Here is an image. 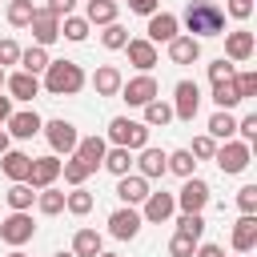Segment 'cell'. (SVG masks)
Masks as SVG:
<instances>
[{"label": "cell", "mask_w": 257, "mask_h": 257, "mask_svg": "<svg viewBox=\"0 0 257 257\" xmlns=\"http://www.w3.org/2000/svg\"><path fill=\"white\" fill-rule=\"evenodd\" d=\"M193 165H197V161H193L189 149H177L173 157H165V169H173V173H181V177H193Z\"/></svg>", "instance_id": "25"}, {"label": "cell", "mask_w": 257, "mask_h": 257, "mask_svg": "<svg viewBox=\"0 0 257 257\" xmlns=\"http://www.w3.org/2000/svg\"><path fill=\"white\" fill-rule=\"evenodd\" d=\"M84 173H88V165H84V161H68V165H64V177H68L72 185H76V181H84Z\"/></svg>", "instance_id": "45"}, {"label": "cell", "mask_w": 257, "mask_h": 257, "mask_svg": "<svg viewBox=\"0 0 257 257\" xmlns=\"http://www.w3.org/2000/svg\"><path fill=\"white\" fill-rule=\"evenodd\" d=\"M128 56H133V64H137V68H153V64H157L153 44H145V40H133V44H128Z\"/></svg>", "instance_id": "23"}, {"label": "cell", "mask_w": 257, "mask_h": 257, "mask_svg": "<svg viewBox=\"0 0 257 257\" xmlns=\"http://www.w3.org/2000/svg\"><path fill=\"white\" fill-rule=\"evenodd\" d=\"M217 165H221V173H241L249 165V149L245 145H225L217 153Z\"/></svg>", "instance_id": "8"}, {"label": "cell", "mask_w": 257, "mask_h": 257, "mask_svg": "<svg viewBox=\"0 0 257 257\" xmlns=\"http://www.w3.org/2000/svg\"><path fill=\"white\" fill-rule=\"evenodd\" d=\"M40 209H44V213H60V209H64V193H44V197H40Z\"/></svg>", "instance_id": "44"}, {"label": "cell", "mask_w": 257, "mask_h": 257, "mask_svg": "<svg viewBox=\"0 0 257 257\" xmlns=\"http://www.w3.org/2000/svg\"><path fill=\"white\" fill-rule=\"evenodd\" d=\"M209 133H213V137H225V141H229V137L237 133V120L229 116V108H221V112H217V116L209 120Z\"/></svg>", "instance_id": "26"}, {"label": "cell", "mask_w": 257, "mask_h": 257, "mask_svg": "<svg viewBox=\"0 0 257 257\" xmlns=\"http://www.w3.org/2000/svg\"><path fill=\"white\" fill-rule=\"evenodd\" d=\"M177 225H181V233H185V237H193V241H201V233H205V221H201V213H185Z\"/></svg>", "instance_id": "33"}, {"label": "cell", "mask_w": 257, "mask_h": 257, "mask_svg": "<svg viewBox=\"0 0 257 257\" xmlns=\"http://www.w3.org/2000/svg\"><path fill=\"white\" fill-rule=\"evenodd\" d=\"M229 12H233L237 20H245V16L253 12V4H249V0H229Z\"/></svg>", "instance_id": "48"}, {"label": "cell", "mask_w": 257, "mask_h": 257, "mask_svg": "<svg viewBox=\"0 0 257 257\" xmlns=\"http://www.w3.org/2000/svg\"><path fill=\"white\" fill-rule=\"evenodd\" d=\"M8 88H12V96H16V100H32L40 84H36V76H32V72H16V76L8 80Z\"/></svg>", "instance_id": "19"}, {"label": "cell", "mask_w": 257, "mask_h": 257, "mask_svg": "<svg viewBox=\"0 0 257 257\" xmlns=\"http://www.w3.org/2000/svg\"><path fill=\"white\" fill-rule=\"evenodd\" d=\"M197 104H201V88L193 80H181L177 84V116L181 120H193L197 116Z\"/></svg>", "instance_id": "4"}, {"label": "cell", "mask_w": 257, "mask_h": 257, "mask_svg": "<svg viewBox=\"0 0 257 257\" xmlns=\"http://www.w3.org/2000/svg\"><path fill=\"white\" fill-rule=\"evenodd\" d=\"M8 124H12L16 137H36V133H40V116H36V112H16Z\"/></svg>", "instance_id": "20"}, {"label": "cell", "mask_w": 257, "mask_h": 257, "mask_svg": "<svg viewBox=\"0 0 257 257\" xmlns=\"http://www.w3.org/2000/svg\"><path fill=\"white\" fill-rule=\"evenodd\" d=\"M20 60H24V72H32V76H36L40 68H48V56H44V48H28Z\"/></svg>", "instance_id": "35"}, {"label": "cell", "mask_w": 257, "mask_h": 257, "mask_svg": "<svg viewBox=\"0 0 257 257\" xmlns=\"http://www.w3.org/2000/svg\"><path fill=\"white\" fill-rule=\"evenodd\" d=\"M64 36H68V40H84V36H88V24L76 20V16H68V20H64Z\"/></svg>", "instance_id": "39"}, {"label": "cell", "mask_w": 257, "mask_h": 257, "mask_svg": "<svg viewBox=\"0 0 257 257\" xmlns=\"http://www.w3.org/2000/svg\"><path fill=\"white\" fill-rule=\"evenodd\" d=\"M153 96H157V80L153 76H137V80L124 84V100L128 104H149Z\"/></svg>", "instance_id": "7"}, {"label": "cell", "mask_w": 257, "mask_h": 257, "mask_svg": "<svg viewBox=\"0 0 257 257\" xmlns=\"http://www.w3.org/2000/svg\"><path fill=\"white\" fill-rule=\"evenodd\" d=\"M0 84H4V72H0Z\"/></svg>", "instance_id": "56"}, {"label": "cell", "mask_w": 257, "mask_h": 257, "mask_svg": "<svg viewBox=\"0 0 257 257\" xmlns=\"http://www.w3.org/2000/svg\"><path fill=\"white\" fill-rule=\"evenodd\" d=\"M80 84H84V76H80V68H76L72 60H56V64H48V92L64 96V92H76Z\"/></svg>", "instance_id": "2"}, {"label": "cell", "mask_w": 257, "mask_h": 257, "mask_svg": "<svg viewBox=\"0 0 257 257\" xmlns=\"http://www.w3.org/2000/svg\"><path fill=\"white\" fill-rule=\"evenodd\" d=\"M237 205H241V213H253V209H257V185H245V189L237 193Z\"/></svg>", "instance_id": "40"}, {"label": "cell", "mask_w": 257, "mask_h": 257, "mask_svg": "<svg viewBox=\"0 0 257 257\" xmlns=\"http://www.w3.org/2000/svg\"><path fill=\"white\" fill-rule=\"evenodd\" d=\"M104 44H108V48H124V44H128L124 28H120V24H108V32H104Z\"/></svg>", "instance_id": "42"}, {"label": "cell", "mask_w": 257, "mask_h": 257, "mask_svg": "<svg viewBox=\"0 0 257 257\" xmlns=\"http://www.w3.org/2000/svg\"><path fill=\"white\" fill-rule=\"evenodd\" d=\"M173 36H177V16L161 12L149 20V40H173Z\"/></svg>", "instance_id": "17"}, {"label": "cell", "mask_w": 257, "mask_h": 257, "mask_svg": "<svg viewBox=\"0 0 257 257\" xmlns=\"http://www.w3.org/2000/svg\"><path fill=\"white\" fill-rule=\"evenodd\" d=\"M237 128H241V133H245V137L253 141V137H257V112H249V116H245V120H241Z\"/></svg>", "instance_id": "49"}, {"label": "cell", "mask_w": 257, "mask_h": 257, "mask_svg": "<svg viewBox=\"0 0 257 257\" xmlns=\"http://www.w3.org/2000/svg\"><path fill=\"white\" fill-rule=\"evenodd\" d=\"M169 213H173V197H169V193H153V197H149L145 217H149V221H165Z\"/></svg>", "instance_id": "22"}, {"label": "cell", "mask_w": 257, "mask_h": 257, "mask_svg": "<svg viewBox=\"0 0 257 257\" xmlns=\"http://www.w3.org/2000/svg\"><path fill=\"white\" fill-rule=\"evenodd\" d=\"M145 120H149V124H169V120H173V108L161 104V100H149V104H145Z\"/></svg>", "instance_id": "30"}, {"label": "cell", "mask_w": 257, "mask_h": 257, "mask_svg": "<svg viewBox=\"0 0 257 257\" xmlns=\"http://www.w3.org/2000/svg\"><path fill=\"white\" fill-rule=\"evenodd\" d=\"M116 197H120V201H128V205H137V201H145V197H149V189H145V181H141V177H120Z\"/></svg>", "instance_id": "18"}, {"label": "cell", "mask_w": 257, "mask_h": 257, "mask_svg": "<svg viewBox=\"0 0 257 257\" xmlns=\"http://www.w3.org/2000/svg\"><path fill=\"white\" fill-rule=\"evenodd\" d=\"M12 257H24V253H12Z\"/></svg>", "instance_id": "57"}, {"label": "cell", "mask_w": 257, "mask_h": 257, "mask_svg": "<svg viewBox=\"0 0 257 257\" xmlns=\"http://www.w3.org/2000/svg\"><path fill=\"white\" fill-rule=\"evenodd\" d=\"M0 120H8V100L0 96Z\"/></svg>", "instance_id": "53"}, {"label": "cell", "mask_w": 257, "mask_h": 257, "mask_svg": "<svg viewBox=\"0 0 257 257\" xmlns=\"http://www.w3.org/2000/svg\"><path fill=\"white\" fill-rule=\"evenodd\" d=\"M76 253H80V257H100V237H96L92 229H80V233H76Z\"/></svg>", "instance_id": "28"}, {"label": "cell", "mask_w": 257, "mask_h": 257, "mask_svg": "<svg viewBox=\"0 0 257 257\" xmlns=\"http://www.w3.org/2000/svg\"><path fill=\"white\" fill-rule=\"evenodd\" d=\"M108 225H112V237H137V229H141V217H137L133 209H116V213L108 217Z\"/></svg>", "instance_id": "11"}, {"label": "cell", "mask_w": 257, "mask_h": 257, "mask_svg": "<svg viewBox=\"0 0 257 257\" xmlns=\"http://www.w3.org/2000/svg\"><path fill=\"white\" fill-rule=\"evenodd\" d=\"M193 245H197V241H193V237H185V233H177V237H173V245H169V249H173V257H193Z\"/></svg>", "instance_id": "41"}, {"label": "cell", "mask_w": 257, "mask_h": 257, "mask_svg": "<svg viewBox=\"0 0 257 257\" xmlns=\"http://www.w3.org/2000/svg\"><path fill=\"white\" fill-rule=\"evenodd\" d=\"M76 161H84L88 169H96L104 161V141L100 137H88V141H76Z\"/></svg>", "instance_id": "14"}, {"label": "cell", "mask_w": 257, "mask_h": 257, "mask_svg": "<svg viewBox=\"0 0 257 257\" xmlns=\"http://www.w3.org/2000/svg\"><path fill=\"white\" fill-rule=\"evenodd\" d=\"M0 233H4V241L20 245V241H28V237H32V221H28V217H24L20 209H16V213H12V217H8L4 225H0Z\"/></svg>", "instance_id": "9"}, {"label": "cell", "mask_w": 257, "mask_h": 257, "mask_svg": "<svg viewBox=\"0 0 257 257\" xmlns=\"http://www.w3.org/2000/svg\"><path fill=\"white\" fill-rule=\"evenodd\" d=\"M8 205H12V209H28V205H32V189H28V185H12Z\"/></svg>", "instance_id": "37"}, {"label": "cell", "mask_w": 257, "mask_h": 257, "mask_svg": "<svg viewBox=\"0 0 257 257\" xmlns=\"http://www.w3.org/2000/svg\"><path fill=\"white\" fill-rule=\"evenodd\" d=\"M28 169H32V157H24V153H8V157H4V173H8L12 181H24Z\"/></svg>", "instance_id": "21"}, {"label": "cell", "mask_w": 257, "mask_h": 257, "mask_svg": "<svg viewBox=\"0 0 257 257\" xmlns=\"http://www.w3.org/2000/svg\"><path fill=\"white\" fill-rule=\"evenodd\" d=\"M4 149H8V137H4V133H0V153H4Z\"/></svg>", "instance_id": "54"}, {"label": "cell", "mask_w": 257, "mask_h": 257, "mask_svg": "<svg viewBox=\"0 0 257 257\" xmlns=\"http://www.w3.org/2000/svg\"><path fill=\"white\" fill-rule=\"evenodd\" d=\"M185 24H189V32H197V36H221V28H225V12H221L213 0H189V8H185Z\"/></svg>", "instance_id": "1"}, {"label": "cell", "mask_w": 257, "mask_h": 257, "mask_svg": "<svg viewBox=\"0 0 257 257\" xmlns=\"http://www.w3.org/2000/svg\"><path fill=\"white\" fill-rule=\"evenodd\" d=\"M32 28H36V40H40V44H52V40L60 36V28H56V16H52V12H32Z\"/></svg>", "instance_id": "15"}, {"label": "cell", "mask_w": 257, "mask_h": 257, "mask_svg": "<svg viewBox=\"0 0 257 257\" xmlns=\"http://www.w3.org/2000/svg\"><path fill=\"white\" fill-rule=\"evenodd\" d=\"M169 56H173L177 64H193V60L201 56V40H197V36H173V40H169Z\"/></svg>", "instance_id": "6"}, {"label": "cell", "mask_w": 257, "mask_h": 257, "mask_svg": "<svg viewBox=\"0 0 257 257\" xmlns=\"http://www.w3.org/2000/svg\"><path fill=\"white\" fill-rule=\"evenodd\" d=\"M108 128H112V141L120 149H145V141H149V128L137 124V120H128V116H116Z\"/></svg>", "instance_id": "3"}, {"label": "cell", "mask_w": 257, "mask_h": 257, "mask_svg": "<svg viewBox=\"0 0 257 257\" xmlns=\"http://www.w3.org/2000/svg\"><path fill=\"white\" fill-rule=\"evenodd\" d=\"M56 257H72V253H56Z\"/></svg>", "instance_id": "55"}, {"label": "cell", "mask_w": 257, "mask_h": 257, "mask_svg": "<svg viewBox=\"0 0 257 257\" xmlns=\"http://www.w3.org/2000/svg\"><path fill=\"white\" fill-rule=\"evenodd\" d=\"M112 16H116L112 0H92V4H88V20H96V24H112Z\"/></svg>", "instance_id": "29"}, {"label": "cell", "mask_w": 257, "mask_h": 257, "mask_svg": "<svg viewBox=\"0 0 257 257\" xmlns=\"http://www.w3.org/2000/svg\"><path fill=\"white\" fill-rule=\"evenodd\" d=\"M253 245H257V221H253V213H245V217L237 221V229H233V249L249 253Z\"/></svg>", "instance_id": "10"}, {"label": "cell", "mask_w": 257, "mask_h": 257, "mask_svg": "<svg viewBox=\"0 0 257 257\" xmlns=\"http://www.w3.org/2000/svg\"><path fill=\"white\" fill-rule=\"evenodd\" d=\"M233 84H237L241 100H249V96L257 92V76H253V72H241V76H233Z\"/></svg>", "instance_id": "38"}, {"label": "cell", "mask_w": 257, "mask_h": 257, "mask_svg": "<svg viewBox=\"0 0 257 257\" xmlns=\"http://www.w3.org/2000/svg\"><path fill=\"white\" fill-rule=\"evenodd\" d=\"M209 76H213V84H221V80H233L237 72H233V64L221 56V60H213V64H209Z\"/></svg>", "instance_id": "36"}, {"label": "cell", "mask_w": 257, "mask_h": 257, "mask_svg": "<svg viewBox=\"0 0 257 257\" xmlns=\"http://www.w3.org/2000/svg\"><path fill=\"white\" fill-rule=\"evenodd\" d=\"M213 100H217L221 108H233V104H241V92H237L233 80H221V84H213Z\"/></svg>", "instance_id": "24"}, {"label": "cell", "mask_w": 257, "mask_h": 257, "mask_svg": "<svg viewBox=\"0 0 257 257\" xmlns=\"http://www.w3.org/2000/svg\"><path fill=\"white\" fill-rule=\"evenodd\" d=\"M128 8H133V12H145V16H153L157 0H128Z\"/></svg>", "instance_id": "51"}, {"label": "cell", "mask_w": 257, "mask_h": 257, "mask_svg": "<svg viewBox=\"0 0 257 257\" xmlns=\"http://www.w3.org/2000/svg\"><path fill=\"white\" fill-rule=\"evenodd\" d=\"M32 12H36L32 0H16V4L8 8V20H12V24H32Z\"/></svg>", "instance_id": "34"}, {"label": "cell", "mask_w": 257, "mask_h": 257, "mask_svg": "<svg viewBox=\"0 0 257 257\" xmlns=\"http://www.w3.org/2000/svg\"><path fill=\"white\" fill-rule=\"evenodd\" d=\"M217 149H213V137H197L193 141V157H213Z\"/></svg>", "instance_id": "46"}, {"label": "cell", "mask_w": 257, "mask_h": 257, "mask_svg": "<svg viewBox=\"0 0 257 257\" xmlns=\"http://www.w3.org/2000/svg\"><path fill=\"white\" fill-rule=\"evenodd\" d=\"M56 173H60V161H56V157H40V161H32L28 181H32V185H48Z\"/></svg>", "instance_id": "16"}, {"label": "cell", "mask_w": 257, "mask_h": 257, "mask_svg": "<svg viewBox=\"0 0 257 257\" xmlns=\"http://www.w3.org/2000/svg\"><path fill=\"white\" fill-rule=\"evenodd\" d=\"M96 88H100L104 96H112V92L120 88V72H116V68H100V72H96Z\"/></svg>", "instance_id": "32"}, {"label": "cell", "mask_w": 257, "mask_h": 257, "mask_svg": "<svg viewBox=\"0 0 257 257\" xmlns=\"http://www.w3.org/2000/svg\"><path fill=\"white\" fill-rule=\"evenodd\" d=\"M141 169H145L149 177H161V173H165V153H161V149H145Z\"/></svg>", "instance_id": "31"}, {"label": "cell", "mask_w": 257, "mask_h": 257, "mask_svg": "<svg viewBox=\"0 0 257 257\" xmlns=\"http://www.w3.org/2000/svg\"><path fill=\"white\" fill-rule=\"evenodd\" d=\"M205 201H209V185H205V181H197V177H189V181H185V189H181V205H185V213H201V209H205Z\"/></svg>", "instance_id": "5"}, {"label": "cell", "mask_w": 257, "mask_h": 257, "mask_svg": "<svg viewBox=\"0 0 257 257\" xmlns=\"http://www.w3.org/2000/svg\"><path fill=\"white\" fill-rule=\"evenodd\" d=\"M225 52L233 56V60H249L253 56V32H229V40H225Z\"/></svg>", "instance_id": "12"}, {"label": "cell", "mask_w": 257, "mask_h": 257, "mask_svg": "<svg viewBox=\"0 0 257 257\" xmlns=\"http://www.w3.org/2000/svg\"><path fill=\"white\" fill-rule=\"evenodd\" d=\"M72 4H76V0H52V4H48V12H52V16H60V12L68 16V12H72Z\"/></svg>", "instance_id": "50"}, {"label": "cell", "mask_w": 257, "mask_h": 257, "mask_svg": "<svg viewBox=\"0 0 257 257\" xmlns=\"http://www.w3.org/2000/svg\"><path fill=\"white\" fill-rule=\"evenodd\" d=\"M100 165H104L108 173H116V177H124L133 161H128V149H112V153H104V161H100Z\"/></svg>", "instance_id": "27"}, {"label": "cell", "mask_w": 257, "mask_h": 257, "mask_svg": "<svg viewBox=\"0 0 257 257\" xmlns=\"http://www.w3.org/2000/svg\"><path fill=\"white\" fill-rule=\"evenodd\" d=\"M16 56H20V48H16L12 40H0V64H12Z\"/></svg>", "instance_id": "47"}, {"label": "cell", "mask_w": 257, "mask_h": 257, "mask_svg": "<svg viewBox=\"0 0 257 257\" xmlns=\"http://www.w3.org/2000/svg\"><path fill=\"white\" fill-rule=\"evenodd\" d=\"M197 257H225V253H221V245H201Z\"/></svg>", "instance_id": "52"}, {"label": "cell", "mask_w": 257, "mask_h": 257, "mask_svg": "<svg viewBox=\"0 0 257 257\" xmlns=\"http://www.w3.org/2000/svg\"><path fill=\"white\" fill-rule=\"evenodd\" d=\"M48 141H52V149H76V128L68 124V120H52L48 124Z\"/></svg>", "instance_id": "13"}, {"label": "cell", "mask_w": 257, "mask_h": 257, "mask_svg": "<svg viewBox=\"0 0 257 257\" xmlns=\"http://www.w3.org/2000/svg\"><path fill=\"white\" fill-rule=\"evenodd\" d=\"M68 209H72V213H88V209H92V197H88L84 189H76V193L68 197Z\"/></svg>", "instance_id": "43"}]
</instances>
